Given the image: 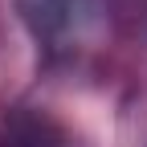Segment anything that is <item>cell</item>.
<instances>
[{
  "instance_id": "obj_1",
  "label": "cell",
  "mask_w": 147,
  "mask_h": 147,
  "mask_svg": "<svg viewBox=\"0 0 147 147\" xmlns=\"http://www.w3.org/2000/svg\"><path fill=\"white\" fill-rule=\"evenodd\" d=\"M33 37L49 49H65L78 41L90 21V0H16Z\"/></svg>"
}]
</instances>
